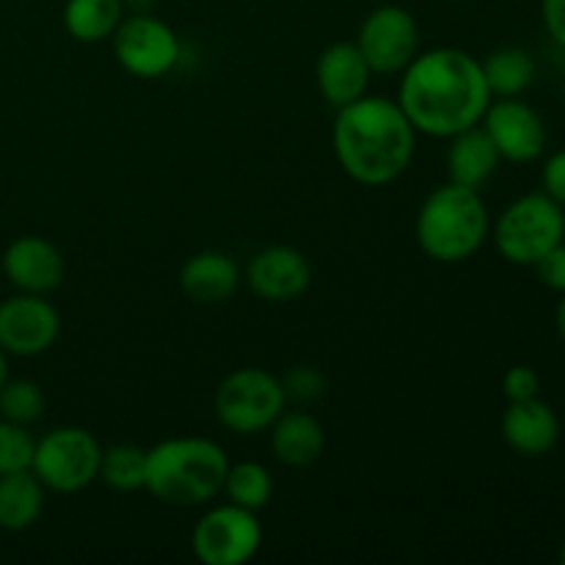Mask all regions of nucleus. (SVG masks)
<instances>
[{"label": "nucleus", "mask_w": 565, "mask_h": 565, "mask_svg": "<svg viewBox=\"0 0 565 565\" xmlns=\"http://www.w3.org/2000/svg\"><path fill=\"white\" fill-rule=\"evenodd\" d=\"M270 452L279 463L292 469L312 467L326 450V428L315 414L296 408L281 412L279 419L270 425Z\"/></svg>", "instance_id": "nucleus-18"}, {"label": "nucleus", "mask_w": 565, "mask_h": 565, "mask_svg": "<svg viewBox=\"0 0 565 565\" xmlns=\"http://www.w3.org/2000/svg\"><path fill=\"white\" fill-rule=\"evenodd\" d=\"M97 480H103L108 489L119 491V494L141 491L143 480H147V450L136 445L108 447L99 458Z\"/></svg>", "instance_id": "nucleus-24"}, {"label": "nucleus", "mask_w": 565, "mask_h": 565, "mask_svg": "<svg viewBox=\"0 0 565 565\" xmlns=\"http://www.w3.org/2000/svg\"><path fill=\"white\" fill-rule=\"evenodd\" d=\"M500 160V152H497L489 132L483 130V125H475L450 138V147H447V177L456 185L483 191L486 182L494 177Z\"/></svg>", "instance_id": "nucleus-19"}, {"label": "nucleus", "mask_w": 565, "mask_h": 565, "mask_svg": "<svg viewBox=\"0 0 565 565\" xmlns=\"http://www.w3.org/2000/svg\"><path fill=\"white\" fill-rule=\"evenodd\" d=\"M224 447L202 436H174L147 450L143 489L171 508H199L213 502L224 489Z\"/></svg>", "instance_id": "nucleus-3"}, {"label": "nucleus", "mask_w": 565, "mask_h": 565, "mask_svg": "<svg viewBox=\"0 0 565 565\" xmlns=\"http://www.w3.org/2000/svg\"><path fill=\"white\" fill-rule=\"evenodd\" d=\"M480 64H483L491 97H522L539 77V64H535L533 53H527L524 47H513V44L489 53Z\"/></svg>", "instance_id": "nucleus-22"}, {"label": "nucleus", "mask_w": 565, "mask_h": 565, "mask_svg": "<svg viewBox=\"0 0 565 565\" xmlns=\"http://www.w3.org/2000/svg\"><path fill=\"white\" fill-rule=\"evenodd\" d=\"M563 103H565V77H563Z\"/></svg>", "instance_id": "nucleus-35"}, {"label": "nucleus", "mask_w": 565, "mask_h": 565, "mask_svg": "<svg viewBox=\"0 0 565 565\" xmlns=\"http://www.w3.org/2000/svg\"><path fill=\"white\" fill-rule=\"evenodd\" d=\"M414 235L419 248L436 263H467L491 237L489 207L480 191L447 182L419 204Z\"/></svg>", "instance_id": "nucleus-4"}, {"label": "nucleus", "mask_w": 565, "mask_h": 565, "mask_svg": "<svg viewBox=\"0 0 565 565\" xmlns=\"http://www.w3.org/2000/svg\"><path fill=\"white\" fill-rule=\"evenodd\" d=\"M0 268L17 292L50 296L64 285L66 259L47 237L22 235L6 246Z\"/></svg>", "instance_id": "nucleus-13"}, {"label": "nucleus", "mask_w": 565, "mask_h": 565, "mask_svg": "<svg viewBox=\"0 0 565 565\" xmlns=\"http://www.w3.org/2000/svg\"><path fill=\"white\" fill-rule=\"evenodd\" d=\"M491 99L483 64L458 47L414 55L397 92V105L414 130L434 138H452L480 125Z\"/></svg>", "instance_id": "nucleus-1"}, {"label": "nucleus", "mask_w": 565, "mask_h": 565, "mask_svg": "<svg viewBox=\"0 0 565 565\" xmlns=\"http://www.w3.org/2000/svg\"><path fill=\"white\" fill-rule=\"evenodd\" d=\"M541 191L565 207V147L552 152L541 166Z\"/></svg>", "instance_id": "nucleus-29"}, {"label": "nucleus", "mask_w": 565, "mask_h": 565, "mask_svg": "<svg viewBox=\"0 0 565 565\" xmlns=\"http://www.w3.org/2000/svg\"><path fill=\"white\" fill-rule=\"evenodd\" d=\"M125 14V0H66L61 17L72 39L83 44H97L114 36Z\"/></svg>", "instance_id": "nucleus-21"}, {"label": "nucleus", "mask_w": 565, "mask_h": 565, "mask_svg": "<svg viewBox=\"0 0 565 565\" xmlns=\"http://www.w3.org/2000/svg\"><path fill=\"white\" fill-rule=\"evenodd\" d=\"M373 70L364 61L356 42H334L318 55L315 64V81H318L320 97L334 108L356 103L367 94Z\"/></svg>", "instance_id": "nucleus-16"}, {"label": "nucleus", "mask_w": 565, "mask_h": 565, "mask_svg": "<svg viewBox=\"0 0 565 565\" xmlns=\"http://www.w3.org/2000/svg\"><path fill=\"white\" fill-rule=\"evenodd\" d=\"M47 408L42 386L31 379H9L0 386V417L17 425H33Z\"/></svg>", "instance_id": "nucleus-25"}, {"label": "nucleus", "mask_w": 565, "mask_h": 565, "mask_svg": "<svg viewBox=\"0 0 565 565\" xmlns=\"http://www.w3.org/2000/svg\"><path fill=\"white\" fill-rule=\"evenodd\" d=\"M555 329H557V337L565 342V292L561 296V301H557L555 307Z\"/></svg>", "instance_id": "nucleus-32"}, {"label": "nucleus", "mask_w": 565, "mask_h": 565, "mask_svg": "<svg viewBox=\"0 0 565 565\" xmlns=\"http://www.w3.org/2000/svg\"><path fill=\"white\" fill-rule=\"evenodd\" d=\"M33 450H36V439L31 436L28 425H17L0 417V475L31 469Z\"/></svg>", "instance_id": "nucleus-26"}, {"label": "nucleus", "mask_w": 565, "mask_h": 565, "mask_svg": "<svg viewBox=\"0 0 565 565\" xmlns=\"http://www.w3.org/2000/svg\"><path fill=\"white\" fill-rule=\"evenodd\" d=\"M243 274L235 257L218 248H207L185 259L180 270V287L185 298L196 303H224L241 287Z\"/></svg>", "instance_id": "nucleus-17"}, {"label": "nucleus", "mask_w": 565, "mask_h": 565, "mask_svg": "<svg viewBox=\"0 0 565 565\" xmlns=\"http://www.w3.org/2000/svg\"><path fill=\"white\" fill-rule=\"evenodd\" d=\"M557 561H561V565H565V541H563V546H561V555H557Z\"/></svg>", "instance_id": "nucleus-34"}, {"label": "nucleus", "mask_w": 565, "mask_h": 565, "mask_svg": "<svg viewBox=\"0 0 565 565\" xmlns=\"http://www.w3.org/2000/svg\"><path fill=\"white\" fill-rule=\"evenodd\" d=\"M263 546V524L248 508L215 505L193 524L191 550L204 565H243Z\"/></svg>", "instance_id": "nucleus-9"}, {"label": "nucleus", "mask_w": 565, "mask_h": 565, "mask_svg": "<svg viewBox=\"0 0 565 565\" xmlns=\"http://www.w3.org/2000/svg\"><path fill=\"white\" fill-rule=\"evenodd\" d=\"M334 154L359 185L381 188L406 174L417 149V130L397 99L364 94L337 108Z\"/></svg>", "instance_id": "nucleus-2"}, {"label": "nucleus", "mask_w": 565, "mask_h": 565, "mask_svg": "<svg viewBox=\"0 0 565 565\" xmlns=\"http://www.w3.org/2000/svg\"><path fill=\"white\" fill-rule=\"evenodd\" d=\"M44 497L47 489L31 469L0 475V530L22 533L33 527L44 511Z\"/></svg>", "instance_id": "nucleus-20"}, {"label": "nucleus", "mask_w": 565, "mask_h": 565, "mask_svg": "<svg viewBox=\"0 0 565 565\" xmlns=\"http://www.w3.org/2000/svg\"><path fill=\"white\" fill-rule=\"evenodd\" d=\"M356 47L373 75H397L419 53V25L403 6H379L359 25Z\"/></svg>", "instance_id": "nucleus-10"}, {"label": "nucleus", "mask_w": 565, "mask_h": 565, "mask_svg": "<svg viewBox=\"0 0 565 565\" xmlns=\"http://www.w3.org/2000/svg\"><path fill=\"white\" fill-rule=\"evenodd\" d=\"M218 423L237 436L268 430L287 408L285 386L279 375L263 367H241L226 375L213 397Z\"/></svg>", "instance_id": "nucleus-6"}, {"label": "nucleus", "mask_w": 565, "mask_h": 565, "mask_svg": "<svg viewBox=\"0 0 565 565\" xmlns=\"http://www.w3.org/2000/svg\"><path fill=\"white\" fill-rule=\"evenodd\" d=\"M491 237L505 263L533 268L565 241V207L544 191L524 193L502 210L491 226Z\"/></svg>", "instance_id": "nucleus-5"}, {"label": "nucleus", "mask_w": 565, "mask_h": 565, "mask_svg": "<svg viewBox=\"0 0 565 565\" xmlns=\"http://www.w3.org/2000/svg\"><path fill=\"white\" fill-rule=\"evenodd\" d=\"M533 268L535 274H539L541 285L563 296L565 292V241L557 243L550 254H544Z\"/></svg>", "instance_id": "nucleus-30"}, {"label": "nucleus", "mask_w": 565, "mask_h": 565, "mask_svg": "<svg viewBox=\"0 0 565 565\" xmlns=\"http://www.w3.org/2000/svg\"><path fill=\"white\" fill-rule=\"evenodd\" d=\"M541 22L552 42L565 50V0H541Z\"/></svg>", "instance_id": "nucleus-31"}, {"label": "nucleus", "mask_w": 565, "mask_h": 565, "mask_svg": "<svg viewBox=\"0 0 565 565\" xmlns=\"http://www.w3.org/2000/svg\"><path fill=\"white\" fill-rule=\"evenodd\" d=\"M61 334V315L47 296L17 292L0 303V348L9 356L47 353Z\"/></svg>", "instance_id": "nucleus-12"}, {"label": "nucleus", "mask_w": 565, "mask_h": 565, "mask_svg": "<svg viewBox=\"0 0 565 565\" xmlns=\"http://www.w3.org/2000/svg\"><path fill=\"white\" fill-rule=\"evenodd\" d=\"M221 491H224L230 502L257 513L268 508L270 497H274V478H270V472L259 461L230 463Z\"/></svg>", "instance_id": "nucleus-23"}, {"label": "nucleus", "mask_w": 565, "mask_h": 565, "mask_svg": "<svg viewBox=\"0 0 565 565\" xmlns=\"http://www.w3.org/2000/svg\"><path fill=\"white\" fill-rule=\"evenodd\" d=\"M6 381H9V353L0 348V386H3Z\"/></svg>", "instance_id": "nucleus-33"}, {"label": "nucleus", "mask_w": 565, "mask_h": 565, "mask_svg": "<svg viewBox=\"0 0 565 565\" xmlns=\"http://www.w3.org/2000/svg\"><path fill=\"white\" fill-rule=\"evenodd\" d=\"M500 434L516 456L541 458L550 456L561 441V419L557 412L541 397L508 403L500 419Z\"/></svg>", "instance_id": "nucleus-15"}, {"label": "nucleus", "mask_w": 565, "mask_h": 565, "mask_svg": "<svg viewBox=\"0 0 565 565\" xmlns=\"http://www.w3.org/2000/svg\"><path fill=\"white\" fill-rule=\"evenodd\" d=\"M114 55L125 72L143 81L163 77L180 64L182 44L174 28L152 11L125 14L114 36Z\"/></svg>", "instance_id": "nucleus-8"}, {"label": "nucleus", "mask_w": 565, "mask_h": 565, "mask_svg": "<svg viewBox=\"0 0 565 565\" xmlns=\"http://www.w3.org/2000/svg\"><path fill=\"white\" fill-rule=\"evenodd\" d=\"M99 458H103V447L92 430L64 425L36 439L31 472L42 480L47 491L77 494L97 480Z\"/></svg>", "instance_id": "nucleus-7"}, {"label": "nucleus", "mask_w": 565, "mask_h": 565, "mask_svg": "<svg viewBox=\"0 0 565 565\" xmlns=\"http://www.w3.org/2000/svg\"><path fill=\"white\" fill-rule=\"evenodd\" d=\"M281 386H285L287 403H298V406H309V403H318L320 397L326 395V379L320 370L315 367H298L287 370L285 379H281Z\"/></svg>", "instance_id": "nucleus-27"}, {"label": "nucleus", "mask_w": 565, "mask_h": 565, "mask_svg": "<svg viewBox=\"0 0 565 565\" xmlns=\"http://www.w3.org/2000/svg\"><path fill=\"white\" fill-rule=\"evenodd\" d=\"M541 392V375L535 373L527 364H513L505 375H502V395L508 397V403L516 401H530V397H539Z\"/></svg>", "instance_id": "nucleus-28"}, {"label": "nucleus", "mask_w": 565, "mask_h": 565, "mask_svg": "<svg viewBox=\"0 0 565 565\" xmlns=\"http://www.w3.org/2000/svg\"><path fill=\"white\" fill-rule=\"evenodd\" d=\"M480 125L508 163L524 166L544 158L550 132L539 110L522 97H497V103L491 99Z\"/></svg>", "instance_id": "nucleus-11"}, {"label": "nucleus", "mask_w": 565, "mask_h": 565, "mask_svg": "<svg viewBox=\"0 0 565 565\" xmlns=\"http://www.w3.org/2000/svg\"><path fill=\"white\" fill-rule=\"evenodd\" d=\"M246 285L263 301H296L312 285V265H309V259L298 248L268 246L248 259Z\"/></svg>", "instance_id": "nucleus-14"}]
</instances>
